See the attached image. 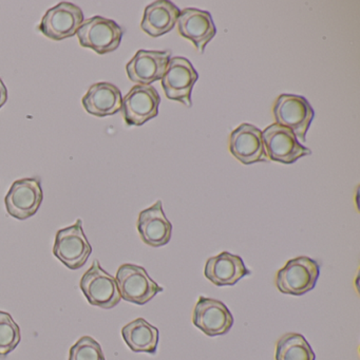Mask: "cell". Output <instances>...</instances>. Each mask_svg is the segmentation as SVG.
<instances>
[{"instance_id":"cell-3","label":"cell","mask_w":360,"mask_h":360,"mask_svg":"<svg viewBox=\"0 0 360 360\" xmlns=\"http://www.w3.org/2000/svg\"><path fill=\"white\" fill-rule=\"evenodd\" d=\"M77 34L82 47L104 56L120 47L124 31L115 20L94 16L84 20Z\"/></svg>"},{"instance_id":"cell-14","label":"cell","mask_w":360,"mask_h":360,"mask_svg":"<svg viewBox=\"0 0 360 360\" xmlns=\"http://www.w3.org/2000/svg\"><path fill=\"white\" fill-rule=\"evenodd\" d=\"M229 150L244 165L269 162L263 145L262 131L250 124H242L231 132Z\"/></svg>"},{"instance_id":"cell-24","label":"cell","mask_w":360,"mask_h":360,"mask_svg":"<svg viewBox=\"0 0 360 360\" xmlns=\"http://www.w3.org/2000/svg\"><path fill=\"white\" fill-rule=\"evenodd\" d=\"M8 101V90L4 84L3 79H0V108L7 103Z\"/></svg>"},{"instance_id":"cell-18","label":"cell","mask_w":360,"mask_h":360,"mask_svg":"<svg viewBox=\"0 0 360 360\" xmlns=\"http://www.w3.org/2000/svg\"><path fill=\"white\" fill-rule=\"evenodd\" d=\"M84 108L91 115L98 117H111L121 111V91L110 83H96L92 85L83 96Z\"/></svg>"},{"instance_id":"cell-7","label":"cell","mask_w":360,"mask_h":360,"mask_svg":"<svg viewBox=\"0 0 360 360\" xmlns=\"http://www.w3.org/2000/svg\"><path fill=\"white\" fill-rule=\"evenodd\" d=\"M198 79L199 75L187 58L179 56L170 58L165 75L161 79L166 98L182 103L188 108L193 106L191 92Z\"/></svg>"},{"instance_id":"cell-16","label":"cell","mask_w":360,"mask_h":360,"mask_svg":"<svg viewBox=\"0 0 360 360\" xmlns=\"http://www.w3.org/2000/svg\"><path fill=\"white\" fill-rule=\"evenodd\" d=\"M138 231L142 241L151 248H161L170 241L172 225L164 214L162 201L140 212Z\"/></svg>"},{"instance_id":"cell-2","label":"cell","mask_w":360,"mask_h":360,"mask_svg":"<svg viewBox=\"0 0 360 360\" xmlns=\"http://www.w3.org/2000/svg\"><path fill=\"white\" fill-rule=\"evenodd\" d=\"M276 124L288 128L297 140L305 142L307 130L315 117V111L307 98L295 94H281L273 109Z\"/></svg>"},{"instance_id":"cell-12","label":"cell","mask_w":360,"mask_h":360,"mask_svg":"<svg viewBox=\"0 0 360 360\" xmlns=\"http://www.w3.org/2000/svg\"><path fill=\"white\" fill-rule=\"evenodd\" d=\"M193 322L210 337L225 335L233 328V314L222 301L200 296L193 309Z\"/></svg>"},{"instance_id":"cell-21","label":"cell","mask_w":360,"mask_h":360,"mask_svg":"<svg viewBox=\"0 0 360 360\" xmlns=\"http://www.w3.org/2000/svg\"><path fill=\"white\" fill-rule=\"evenodd\" d=\"M275 358L276 360H315L316 355L304 336L288 333L278 340Z\"/></svg>"},{"instance_id":"cell-8","label":"cell","mask_w":360,"mask_h":360,"mask_svg":"<svg viewBox=\"0 0 360 360\" xmlns=\"http://www.w3.org/2000/svg\"><path fill=\"white\" fill-rule=\"evenodd\" d=\"M265 153L271 161L292 164L300 158L311 155V149L301 145L288 128L273 124L262 131Z\"/></svg>"},{"instance_id":"cell-9","label":"cell","mask_w":360,"mask_h":360,"mask_svg":"<svg viewBox=\"0 0 360 360\" xmlns=\"http://www.w3.org/2000/svg\"><path fill=\"white\" fill-rule=\"evenodd\" d=\"M84 20L81 8L63 1L48 10L39 29L46 37L52 41H64L77 34Z\"/></svg>"},{"instance_id":"cell-22","label":"cell","mask_w":360,"mask_h":360,"mask_svg":"<svg viewBox=\"0 0 360 360\" xmlns=\"http://www.w3.org/2000/svg\"><path fill=\"white\" fill-rule=\"evenodd\" d=\"M20 328L9 313L0 311V356H7L20 342Z\"/></svg>"},{"instance_id":"cell-15","label":"cell","mask_w":360,"mask_h":360,"mask_svg":"<svg viewBox=\"0 0 360 360\" xmlns=\"http://www.w3.org/2000/svg\"><path fill=\"white\" fill-rule=\"evenodd\" d=\"M176 25L181 37L193 41L198 51L202 54L205 51L206 45L217 34L212 14L193 8L183 10Z\"/></svg>"},{"instance_id":"cell-13","label":"cell","mask_w":360,"mask_h":360,"mask_svg":"<svg viewBox=\"0 0 360 360\" xmlns=\"http://www.w3.org/2000/svg\"><path fill=\"white\" fill-rule=\"evenodd\" d=\"M170 56V51L140 50L126 66L128 77L139 85L150 86L163 79Z\"/></svg>"},{"instance_id":"cell-23","label":"cell","mask_w":360,"mask_h":360,"mask_svg":"<svg viewBox=\"0 0 360 360\" xmlns=\"http://www.w3.org/2000/svg\"><path fill=\"white\" fill-rule=\"evenodd\" d=\"M69 360H105V355L98 341L84 336L71 347Z\"/></svg>"},{"instance_id":"cell-4","label":"cell","mask_w":360,"mask_h":360,"mask_svg":"<svg viewBox=\"0 0 360 360\" xmlns=\"http://www.w3.org/2000/svg\"><path fill=\"white\" fill-rule=\"evenodd\" d=\"M115 280L122 299L134 304H146L164 290L149 277L144 267L130 263L119 267Z\"/></svg>"},{"instance_id":"cell-19","label":"cell","mask_w":360,"mask_h":360,"mask_svg":"<svg viewBox=\"0 0 360 360\" xmlns=\"http://www.w3.org/2000/svg\"><path fill=\"white\" fill-rule=\"evenodd\" d=\"M181 11L168 0H158L147 6L141 28L151 37H160L174 30Z\"/></svg>"},{"instance_id":"cell-20","label":"cell","mask_w":360,"mask_h":360,"mask_svg":"<svg viewBox=\"0 0 360 360\" xmlns=\"http://www.w3.org/2000/svg\"><path fill=\"white\" fill-rule=\"evenodd\" d=\"M124 341L136 353H157L159 345V330L148 321L138 318L122 328Z\"/></svg>"},{"instance_id":"cell-17","label":"cell","mask_w":360,"mask_h":360,"mask_svg":"<svg viewBox=\"0 0 360 360\" xmlns=\"http://www.w3.org/2000/svg\"><path fill=\"white\" fill-rule=\"evenodd\" d=\"M252 271L245 266L238 255L223 252L206 261L204 275L217 286L235 285Z\"/></svg>"},{"instance_id":"cell-5","label":"cell","mask_w":360,"mask_h":360,"mask_svg":"<svg viewBox=\"0 0 360 360\" xmlns=\"http://www.w3.org/2000/svg\"><path fill=\"white\" fill-rule=\"evenodd\" d=\"M91 252L92 248L84 233L81 219L56 233L54 256L68 269L75 271L83 267Z\"/></svg>"},{"instance_id":"cell-10","label":"cell","mask_w":360,"mask_h":360,"mask_svg":"<svg viewBox=\"0 0 360 360\" xmlns=\"http://www.w3.org/2000/svg\"><path fill=\"white\" fill-rule=\"evenodd\" d=\"M44 193L39 179L15 181L6 195L8 214L18 220H27L37 214L43 202Z\"/></svg>"},{"instance_id":"cell-6","label":"cell","mask_w":360,"mask_h":360,"mask_svg":"<svg viewBox=\"0 0 360 360\" xmlns=\"http://www.w3.org/2000/svg\"><path fill=\"white\" fill-rule=\"evenodd\" d=\"M79 286L86 299L94 307L110 309L122 300L117 280L102 269L98 260H94L84 274Z\"/></svg>"},{"instance_id":"cell-11","label":"cell","mask_w":360,"mask_h":360,"mask_svg":"<svg viewBox=\"0 0 360 360\" xmlns=\"http://www.w3.org/2000/svg\"><path fill=\"white\" fill-rule=\"evenodd\" d=\"M161 98L153 86L136 85L122 103V112L128 126H142L159 115Z\"/></svg>"},{"instance_id":"cell-1","label":"cell","mask_w":360,"mask_h":360,"mask_svg":"<svg viewBox=\"0 0 360 360\" xmlns=\"http://www.w3.org/2000/svg\"><path fill=\"white\" fill-rule=\"evenodd\" d=\"M320 276V264L307 256L290 259L276 276V286L282 294L302 296L311 292Z\"/></svg>"}]
</instances>
